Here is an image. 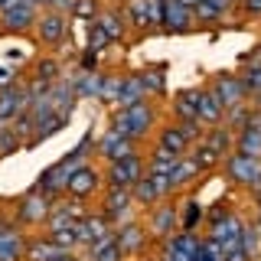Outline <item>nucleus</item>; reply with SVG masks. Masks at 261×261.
I'll return each mask as SVG.
<instances>
[{"label": "nucleus", "mask_w": 261, "mask_h": 261, "mask_svg": "<svg viewBox=\"0 0 261 261\" xmlns=\"http://www.w3.org/2000/svg\"><path fill=\"white\" fill-rule=\"evenodd\" d=\"M85 150H88V141L82 144L79 150H72L62 163H56L53 170H46L43 179H39V190H36V193H43V196H56V193H62V190H65V183H69V176L75 173L82 163H85Z\"/></svg>", "instance_id": "1"}, {"label": "nucleus", "mask_w": 261, "mask_h": 261, "mask_svg": "<svg viewBox=\"0 0 261 261\" xmlns=\"http://www.w3.org/2000/svg\"><path fill=\"white\" fill-rule=\"evenodd\" d=\"M150 121H153L150 108H147L144 101H137V105L121 108L118 114H114L111 130H114V134H121V137H141V134H147V130H150Z\"/></svg>", "instance_id": "2"}, {"label": "nucleus", "mask_w": 261, "mask_h": 261, "mask_svg": "<svg viewBox=\"0 0 261 261\" xmlns=\"http://www.w3.org/2000/svg\"><path fill=\"white\" fill-rule=\"evenodd\" d=\"M141 176H144V163H141L137 153H127V157L114 160L111 170H108V183L114 190H134Z\"/></svg>", "instance_id": "3"}, {"label": "nucleus", "mask_w": 261, "mask_h": 261, "mask_svg": "<svg viewBox=\"0 0 261 261\" xmlns=\"http://www.w3.org/2000/svg\"><path fill=\"white\" fill-rule=\"evenodd\" d=\"M228 176L242 186H255L261 190V157H248V153H232L228 157Z\"/></svg>", "instance_id": "4"}, {"label": "nucleus", "mask_w": 261, "mask_h": 261, "mask_svg": "<svg viewBox=\"0 0 261 261\" xmlns=\"http://www.w3.org/2000/svg\"><path fill=\"white\" fill-rule=\"evenodd\" d=\"M23 108H30V92H23V88H16V85L0 88V124H4V121H13Z\"/></svg>", "instance_id": "5"}, {"label": "nucleus", "mask_w": 261, "mask_h": 261, "mask_svg": "<svg viewBox=\"0 0 261 261\" xmlns=\"http://www.w3.org/2000/svg\"><path fill=\"white\" fill-rule=\"evenodd\" d=\"M36 33H39V43L56 46L65 39V16L62 13H46L36 20Z\"/></svg>", "instance_id": "6"}, {"label": "nucleus", "mask_w": 261, "mask_h": 261, "mask_svg": "<svg viewBox=\"0 0 261 261\" xmlns=\"http://www.w3.org/2000/svg\"><path fill=\"white\" fill-rule=\"evenodd\" d=\"M193 105H196V118L199 121H212V124H216L225 114V105L219 101V95L212 92V88L209 92H193Z\"/></svg>", "instance_id": "7"}, {"label": "nucleus", "mask_w": 261, "mask_h": 261, "mask_svg": "<svg viewBox=\"0 0 261 261\" xmlns=\"http://www.w3.org/2000/svg\"><path fill=\"white\" fill-rule=\"evenodd\" d=\"M118 36H121V20L114 13H105L101 20H95V27H92V53L101 49V46H108V43H114Z\"/></svg>", "instance_id": "8"}, {"label": "nucleus", "mask_w": 261, "mask_h": 261, "mask_svg": "<svg viewBox=\"0 0 261 261\" xmlns=\"http://www.w3.org/2000/svg\"><path fill=\"white\" fill-rule=\"evenodd\" d=\"M170 186H167V176H157V173H144L141 179H137V186L130 193L137 196L141 202H157L163 193H167Z\"/></svg>", "instance_id": "9"}, {"label": "nucleus", "mask_w": 261, "mask_h": 261, "mask_svg": "<svg viewBox=\"0 0 261 261\" xmlns=\"http://www.w3.org/2000/svg\"><path fill=\"white\" fill-rule=\"evenodd\" d=\"M193 23V7H186L183 0H167L163 4V27H170L173 33L186 30Z\"/></svg>", "instance_id": "10"}, {"label": "nucleus", "mask_w": 261, "mask_h": 261, "mask_svg": "<svg viewBox=\"0 0 261 261\" xmlns=\"http://www.w3.org/2000/svg\"><path fill=\"white\" fill-rule=\"evenodd\" d=\"M202 251V242H196L193 235H176L167 245V261H196Z\"/></svg>", "instance_id": "11"}, {"label": "nucleus", "mask_w": 261, "mask_h": 261, "mask_svg": "<svg viewBox=\"0 0 261 261\" xmlns=\"http://www.w3.org/2000/svg\"><path fill=\"white\" fill-rule=\"evenodd\" d=\"M212 242H232V239H242V222L232 216V212H219L212 219V228H209Z\"/></svg>", "instance_id": "12"}, {"label": "nucleus", "mask_w": 261, "mask_h": 261, "mask_svg": "<svg viewBox=\"0 0 261 261\" xmlns=\"http://www.w3.org/2000/svg\"><path fill=\"white\" fill-rule=\"evenodd\" d=\"M212 92L219 95V101L225 105V108H232V105H242V95H245V85L242 79H232V75H222L216 79V85H212Z\"/></svg>", "instance_id": "13"}, {"label": "nucleus", "mask_w": 261, "mask_h": 261, "mask_svg": "<svg viewBox=\"0 0 261 261\" xmlns=\"http://www.w3.org/2000/svg\"><path fill=\"white\" fill-rule=\"evenodd\" d=\"M65 190H69L72 196H88V193H95V190H98V173H95L92 167H85V163H82L75 173L69 176Z\"/></svg>", "instance_id": "14"}, {"label": "nucleus", "mask_w": 261, "mask_h": 261, "mask_svg": "<svg viewBox=\"0 0 261 261\" xmlns=\"http://www.w3.org/2000/svg\"><path fill=\"white\" fill-rule=\"evenodd\" d=\"M49 196H43V193H33V196H27V199L20 202V219L23 222H43V219L49 216Z\"/></svg>", "instance_id": "15"}, {"label": "nucleus", "mask_w": 261, "mask_h": 261, "mask_svg": "<svg viewBox=\"0 0 261 261\" xmlns=\"http://www.w3.org/2000/svg\"><path fill=\"white\" fill-rule=\"evenodd\" d=\"M36 23V10H33V0H23V4L10 7V10L4 13V27L7 30H27Z\"/></svg>", "instance_id": "16"}, {"label": "nucleus", "mask_w": 261, "mask_h": 261, "mask_svg": "<svg viewBox=\"0 0 261 261\" xmlns=\"http://www.w3.org/2000/svg\"><path fill=\"white\" fill-rule=\"evenodd\" d=\"M98 150H101L111 163L121 160V157H127V153H134V150H130V137H121V134H114V130H105V137H101V144H98Z\"/></svg>", "instance_id": "17"}, {"label": "nucleus", "mask_w": 261, "mask_h": 261, "mask_svg": "<svg viewBox=\"0 0 261 261\" xmlns=\"http://www.w3.org/2000/svg\"><path fill=\"white\" fill-rule=\"evenodd\" d=\"M144 101V85L141 79H121L118 82V95H114V105H121V108H130V105Z\"/></svg>", "instance_id": "18"}, {"label": "nucleus", "mask_w": 261, "mask_h": 261, "mask_svg": "<svg viewBox=\"0 0 261 261\" xmlns=\"http://www.w3.org/2000/svg\"><path fill=\"white\" fill-rule=\"evenodd\" d=\"M239 150L248 153V157H261V124L258 121H248L239 134Z\"/></svg>", "instance_id": "19"}, {"label": "nucleus", "mask_w": 261, "mask_h": 261, "mask_svg": "<svg viewBox=\"0 0 261 261\" xmlns=\"http://www.w3.org/2000/svg\"><path fill=\"white\" fill-rule=\"evenodd\" d=\"M105 209H108L111 219L124 222V219H127V209H130V190H114V186H111L108 199H105Z\"/></svg>", "instance_id": "20"}, {"label": "nucleus", "mask_w": 261, "mask_h": 261, "mask_svg": "<svg viewBox=\"0 0 261 261\" xmlns=\"http://www.w3.org/2000/svg\"><path fill=\"white\" fill-rule=\"evenodd\" d=\"M23 251V239L13 228H0V261H16Z\"/></svg>", "instance_id": "21"}, {"label": "nucleus", "mask_w": 261, "mask_h": 261, "mask_svg": "<svg viewBox=\"0 0 261 261\" xmlns=\"http://www.w3.org/2000/svg\"><path fill=\"white\" fill-rule=\"evenodd\" d=\"M228 4H232V0H196L193 16L196 20H219V16L228 10Z\"/></svg>", "instance_id": "22"}, {"label": "nucleus", "mask_w": 261, "mask_h": 261, "mask_svg": "<svg viewBox=\"0 0 261 261\" xmlns=\"http://www.w3.org/2000/svg\"><path fill=\"white\" fill-rule=\"evenodd\" d=\"M114 245H118V251H137V248L144 245L141 225H124L118 235H114Z\"/></svg>", "instance_id": "23"}, {"label": "nucleus", "mask_w": 261, "mask_h": 261, "mask_svg": "<svg viewBox=\"0 0 261 261\" xmlns=\"http://www.w3.org/2000/svg\"><path fill=\"white\" fill-rule=\"evenodd\" d=\"M186 144H190V141L183 137V130H179V127H167L160 134V150H170V153H179V157H183Z\"/></svg>", "instance_id": "24"}, {"label": "nucleus", "mask_w": 261, "mask_h": 261, "mask_svg": "<svg viewBox=\"0 0 261 261\" xmlns=\"http://www.w3.org/2000/svg\"><path fill=\"white\" fill-rule=\"evenodd\" d=\"M72 92H79V95H101L105 92V75H88V72H82V75L72 82Z\"/></svg>", "instance_id": "25"}, {"label": "nucleus", "mask_w": 261, "mask_h": 261, "mask_svg": "<svg viewBox=\"0 0 261 261\" xmlns=\"http://www.w3.org/2000/svg\"><path fill=\"white\" fill-rule=\"evenodd\" d=\"M193 173H196V163H193L190 157H179L176 167L170 170V176H167V186H170V190H173V186H183Z\"/></svg>", "instance_id": "26"}, {"label": "nucleus", "mask_w": 261, "mask_h": 261, "mask_svg": "<svg viewBox=\"0 0 261 261\" xmlns=\"http://www.w3.org/2000/svg\"><path fill=\"white\" fill-rule=\"evenodd\" d=\"M118 245H114V235H108V239L101 242H92V258L95 261H118Z\"/></svg>", "instance_id": "27"}, {"label": "nucleus", "mask_w": 261, "mask_h": 261, "mask_svg": "<svg viewBox=\"0 0 261 261\" xmlns=\"http://www.w3.org/2000/svg\"><path fill=\"white\" fill-rule=\"evenodd\" d=\"M176 160H179V153H170V150H157V157L150 160V173H157V176H170V170L176 167Z\"/></svg>", "instance_id": "28"}, {"label": "nucleus", "mask_w": 261, "mask_h": 261, "mask_svg": "<svg viewBox=\"0 0 261 261\" xmlns=\"http://www.w3.org/2000/svg\"><path fill=\"white\" fill-rule=\"evenodd\" d=\"M56 255H59V248H56L49 239H43V242H33L30 245V261H53Z\"/></svg>", "instance_id": "29"}, {"label": "nucleus", "mask_w": 261, "mask_h": 261, "mask_svg": "<svg viewBox=\"0 0 261 261\" xmlns=\"http://www.w3.org/2000/svg\"><path fill=\"white\" fill-rule=\"evenodd\" d=\"M173 219H176L173 206H160L157 212H153V228H157V235H167L170 225H173Z\"/></svg>", "instance_id": "30"}, {"label": "nucleus", "mask_w": 261, "mask_h": 261, "mask_svg": "<svg viewBox=\"0 0 261 261\" xmlns=\"http://www.w3.org/2000/svg\"><path fill=\"white\" fill-rule=\"evenodd\" d=\"M49 242H53L59 251H69L72 245H75V232H72V225L69 228H53V232H49Z\"/></svg>", "instance_id": "31"}, {"label": "nucleus", "mask_w": 261, "mask_h": 261, "mask_svg": "<svg viewBox=\"0 0 261 261\" xmlns=\"http://www.w3.org/2000/svg\"><path fill=\"white\" fill-rule=\"evenodd\" d=\"M193 163H196V170H206V167H212V163L219 160V150H212L209 144H199L196 147V157H190Z\"/></svg>", "instance_id": "32"}, {"label": "nucleus", "mask_w": 261, "mask_h": 261, "mask_svg": "<svg viewBox=\"0 0 261 261\" xmlns=\"http://www.w3.org/2000/svg\"><path fill=\"white\" fill-rule=\"evenodd\" d=\"M176 114H179V118H186L190 124L199 121V118H196V105H193V92H183V95L176 98Z\"/></svg>", "instance_id": "33"}, {"label": "nucleus", "mask_w": 261, "mask_h": 261, "mask_svg": "<svg viewBox=\"0 0 261 261\" xmlns=\"http://www.w3.org/2000/svg\"><path fill=\"white\" fill-rule=\"evenodd\" d=\"M258 239H261L258 225H248V228L242 225V239H239V242H242V248H245V255H248V258L258 251Z\"/></svg>", "instance_id": "34"}, {"label": "nucleus", "mask_w": 261, "mask_h": 261, "mask_svg": "<svg viewBox=\"0 0 261 261\" xmlns=\"http://www.w3.org/2000/svg\"><path fill=\"white\" fill-rule=\"evenodd\" d=\"M56 79H59V62L56 59H43L36 65V82H49V85H53Z\"/></svg>", "instance_id": "35"}, {"label": "nucleus", "mask_w": 261, "mask_h": 261, "mask_svg": "<svg viewBox=\"0 0 261 261\" xmlns=\"http://www.w3.org/2000/svg\"><path fill=\"white\" fill-rule=\"evenodd\" d=\"M141 79V85H144V92H153V88H163V69H150V72H144V75H137Z\"/></svg>", "instance_id": "36"}, {"label": "nucleus", "mask_w": 261, "mask_h": 261, "mask_svg": "<svg viewBox=\"0 0 261 261\" xmlns=\"http://www.w3.org/2000/svg\"><path fill=\"white\" fill-rule=\"evenodd\" d=\"M144 4H147V27L163 23V4H167V0H144Z\"/></svg>", "instance_id": "37"}, {"label": "nucleus", "mask_w": 261, "mask_h": 261, "mask_svg": "<svg viewBox=\"0 0 261 261\" xmlns=\"http://www.w3.org/2000/svg\"><path fill=\"white\" fill-rule=\"evenodd\" d=\"M16 147H20V137H16L10 127H0V157H4V153H13Z\"/></svg>", "instance_id": "38"}, {"label": "nucleus", "mask_w": 261, "mask_h": 261, "mask_svg": "<svg viewBox=\"0 0 261 261\" xmlns=\"http://www.w3.org/2000/svg\"><path fill=\"white\" fill-rule=\"evenodd\" d=\"M242 85H245V88H251V92H261V62H255L248 72H245Z\"/></svg>", "instance_id": "39"}, {"label": "nucleus", "mask_w": 261, "mask_h": 261, "mask_svg": "<svg viewBox=\"0 0 261 261\" xmlns=\"http://www.w3.org/2000/svg\"><path fill=\"white\" fill-rule=\"evenodd\" d=\"M130 13H134V23L141 30H147V4L144 0H130Z\"/></svg>", "instance_id": "40"}, {"label": "nucleus", "mask_w": 261, "mask_h": 261, "mask_svg": "<svg viewBox=\"0 0 261 261\" xmlns=\"http://www.w3.org/2000/svg\"><path fill=\"white\" fill-rule=\"evenodd\" d=\"M206 144L212 147V150L222 153V150H225V144H228V130H216V134H212V141H206Z\"/></svg>", "instance_id": "41"}, {"label": "nucleus", "mask_w": 261, "mask_h": 261, "mask_svg": "<svg viewBox=\"0 0 261 261\" xmlns=\"http://www.w3.org/2000/svg\"><path fill=\"white\" fill-rule=\"evenodd\" d=\"M199 216H202L199 206H196V202H190V206H186V216H183V225H186V228H193L196 222H199Z\"/></svg>", "instance_id": "42"}, {"label": "nucleus", "mask_w": 261, "mask_h": 261, "mask_svg": "<svg viewBox=\"0 0 261 261\" xmlns=\"http://www.w3.org/2000/svg\"><path fill=\"white\" fill-rule=\"evenodd\" d=\"M72 10H75L79 16H92L95 7H92V0H82V4H72Z\"/></svg>", "instance_id": "43"}, {"label": "nucleus", "mask_w": 261, "mask_h": 261, "mask_svg": "<svg viewBox=\"0 0 261 261\" xmlns=\"http://www.w3.org/2000/svg\"><path fill=\"white\" fill-rule=\"evenodd\" d=\"M245 10L251 16H261V0H245Z\"/></svg>", "instance_id": "44"}, {"label": "nucleus", "mask_w": 261, "mask_h": 261, "mask_svg": "<svg viewBox=\"0 0 261 261\" xmlns=\"http://www.w3.org/2000/svg\"><path fill=\"white\" fill-rule=\"evenodd\" d=\"M16 4H23V0H0V13H7L10 7H16Z\"/></svg>", "instance_id": "45"}, {"label": "nucleus", "mask_w": 261, "mask_h": 261, "mask_svg": "<svg viewBox=\"0 0 261 261\" xmlns=\"http://www.w3.org/2000/svg\"><path fill=\"white\" fill-rule=\"evenodd\" d=\"M33 4H59V7H69L72 0H33Z\"/></svg>", "instance_id": "46"}, {"label": "nucleus", "mask_w": 261, "mask_h": 261, "mask_svg": "<svg viewBox=\"0 0 261 261\" xmlns=\"http://www.w3.org/2000/svg\"><path fill=\"white\" fill-rule=\"evenodd\" d=\"M53 261H75V258H72V255H65V251H59V255H56Z\"/></svg>", "instance_id": "47"}, {"label": "nucleus", "mask_w": 261, "mask_h": 261, "mask_svg": "<svg viewBox=\"0 0 261 261\" xmlns=\"http://www.w3.org/2000/svg\"><path fill=\"white\" fill-rule=\"evenodd\" d=\"M183 4H186V7H193V4H196V0H183Z\"/></svg>", "instance_id": "48"}, {"label": "nucleus", "mask_w": 261, "mask_h": 261, "mask_svg": "<svg viewBox=\"0 0 261 261\" xmlns=\"http://www.w3.org/2000/svg\"><path fill=\"white\" fill-rule=\"evenodd\" d=\"M258 232H261V222H258Z\"/></svg>", "instance_id": "49"}, {"label": "nucleus", "mask_w": 261, "mask_h": 261, "mask_svg": "<svg viewBox=\"0 0 261 261\" xmlns=\"http://www.w3.org/2000/svg\"><path fill=\"white\" fill-rule=\"evenodd\" d=\"M258 209H261V199H258Z\"/></svg>", "instance_id": "50"}, {"label": "nucleus", "mask_w": 261, "mask_h": 261, "mask_svg": "<svg viewBox=\"0 0 261 261\" xmlns=\"http://www.w3.org/2000/svg\"><path fill=\"white\" fill-rule=\"evenodd\" d=\"M258 124H261V121H258Z\"/></svg>", "instance_id": "51"}]
</instances>
